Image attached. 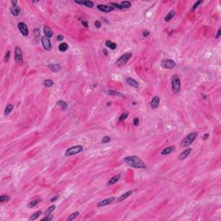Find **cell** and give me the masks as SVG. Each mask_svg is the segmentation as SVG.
Here are the masks:
<instances>
[{
    "instance_id": "obj_6",
    "label": "cell",
    "mask_w": 221,
    "mask_h": 221,
    "mask_svg": "<svg viewBox=\"0 0 221 221\" xmlns=\"http://www.w3.org/2000/svg\"><path fill=\"white\" fill-rule=\"evenodd\" d=\"M161 66L165 69H172L175 67V62L171 59H163L161 61Z\"/></svg>"
},
{
    "instance_id": "obj_26",
    "label": "cell",
    "mask_w": 221,
    "mask_h": 221,
    "mask_svg": "<svg viewBox=\"0 0 221 221\" xmlns=\"http://www.w3.org/2000/svg\"><path fill=\"white\" fill-rule=\"evenodd\" d=\"M105 46L108 47L109 48H111L112 50H114L117 48V44H116L115 43H112V42H111V41H106Z\"/></svg>"
},
{
    "instance_id": "obj_4",
    "label": "cell",
    "mask_w": 221,
    "mask_h": 221,
    "mask_svg": "<svg viewBox=\"0 0 221 221\" xmlns=\"http://www.w3.org/2000/svg\"><path fill=\"white\" fill-rule=\"evenodd\" d=\"M84 149L83 146L82 145H75V146L70 147L66 150L65 152V156H74L76 154H79V153L82 152Z\"/></svg>"
},
{
    "instance_id": "obj_10",
    "label": "cell",
    "mask_w": 221,
    "mask_h": 221,
    "mask_svg": "<svg viewBox=\"0 0 221 221\" xmlns=\"http://www.w3.org/2000/svg\"><path fill=\"white\" fill-rule=\"evenodd\" d=\"M115 200V198L114 197H112V198H108L105 199V200H103L101 201H99V203L97 204V206L98 207H103V206H108L110 204H112V202Z\"/></svg>"
},
{
    "instance_id": "obj_7",
    "label": "cell",
    "mask_w": 221,
    "mask_h": 221,
    "mask_svg": "<svg viewBox=\"0 0 221 221\" xmlns=\"http://www.w3.org/2000/svg\"><path fill=\"white\" fill-rule=\"evenodd\" d=\"M14 58L15 61L17 64H22L23 63V52L22 49L20 48V47L16 46L15 48V54H14Z\"/></svg>"
},
{
    "instance_id": "obj_41",
    "label": "cell",
    "mask_w": 221,
    "mask_h": 221,
    "mask_svg": "<svg viewBox=\"0 0 221 221\" xmlns=\"http://www.w3.org/2000/svg\"><path fill=\"white\" fill-rule=\"evenodd\" d=\"M10 56H11V52L7 51L5 54V56H4V61H8L10 59Z\"/></svg>"
},
{
    "instance_id": "obj_44",
    "label": "cell",
    "mask_w": 221,
    "mask_h": 221,
    "mask_svg": "<svg viewBox=\"0 0 221 221\" xmlns=\"http://www.w3.org/2000/svg\"><path fill=\"white\" fill-rule=\"evenodd\" d=\"M64 39V36L62 35H57V38H56V40L58 42H62V40Z\"/></svg>"
},
{
    "instance_id": "obj_19",
    "label": "cell",
    "mask_w": 221,
    "mask_h": 221,
    "mask_svg": "<svg viewBox=\"0 0 221 221\" xmlns=\"http://www.w3.org/2000/svg\"><path fill=\"white\" fill-rule=\"evenodd\" d=\"M48 67L53 72H59L60 70V66L57 63H50L48 65Z\"/></svg>"
},
{
    "instance_id": "obj_2",
    "label": "cell",
    "mask_w": 221,
    "mask_h": 221,
    "mask_svg": "<svg viewBox=\"0 0 221 221\" xmlns=\"http://www.w3.org/2000/svg\"><path fill=\"white\" fill-rule=\"evenodd\" d=\"M197 136H198V132H196V131L191 132L190 134H188L186 137L182 140L181 143H180V146H181L182 148H187V147H188L189 145H191L192 143H193V141L196 139Z\"/></svg>"
},
{
    "instance_id": "obj_1",
    "label": "cell",
    "mask_w": 221,
    "mask_h": 221,
    "mask_svg": "<svg viewBox=\"0 0 221 221\" xmlns=\"http://www.w3.org/2000/svg\"><path fill=\"white\" fill-rule=\"evenodd\" d=\"M125 164L130 166L131 168H136V169H143L146 168V164L143 162V160L137 156H127L124 159Z\"/></svg>"
},
{
    "instance_id": "obj_16",
    "label": "cell",
    "mask_w": 221,
    "mask_h": 221,
    "mask_svg": "<svg viewBox=\"0 0 221 221\" xmlns=\"http://www.w3.org/2000/svg\"><path fill=\"white\" fill-rule=\"evenodd\" d=\"M175 149V146H174V145H172V146H168V147H167V148H165L164 149L162 150L161 155H162V156L169 155V154H171V153L173 152Z\"/></svg>"
},
{
    "instance_id": "obj_31",
    "label": "cell",
    "mask_w": 221,
    "mask_h": 221,
    "mask_svg": "<svg viewBox=\"0 0 221 221\" xmlns=\"http://www.w3.org/2000/svg\"><path fill=\"white\" fill-rule=\"evenodd\" d=\"M55 207H56V206H55V205H52V206H50L48 207V208L47 209V210L44 212V215H48V214H51L52 212H53L54 211H55Z\"/></svg>"
},
{
    "instance_id": "obj_18",
    "label": "cell",
    "mask_w": 221,
    "mask_h": 221,
    "mask_svg": "<svg viewBox=\"0 0 221 221\" xmlns=\"http://www.w3.org/2000/svg\"><path fill=\"white\" fill-rule=\"evenodd\" d=\"M127 83L129 86H131V87H135V88H138L139 87V83H138L136 80H135L134 79L132 78H127Z\"/></svg>"
},
{
    "instance_id": "obj_14",
    "label": "cell",
    "mask_w": 221,
    "mask_h": 221,
    "mask_svg": "<svg viewBox=\"0 0 221 221\" xmlns=\"http://www.w3.org/2000/svg\"><path fill=\"white\" fill-rule=\"evenodd\" d=\"M106 93L110 96H112V97H120V98H124L125 99V96L123 93L119 92H117L115 90H106Z\"/></svg>"
},
{
    "instance_id": "obj_30",
    "label": "cell",
    "mask_w": 221,
    "mask_h": 221,
    "mask_svg": "<svg viewBox=\"0 0 221 221\" xmlns=\"http://www.w3.org/2000/svg\"><path fill=\"white\" fill-rule=\"evenodd\" d=\"M79 215H80V212H73V213H72V214H70V215H69V217L67 218V221H72V220H74V219H76V218L78 217Z\"/></svg>"
},
{
    "instance_id": "obj_47",
    "label": "cell",
    "mask_w": 221,
    "mask_h": 221,
    "mask_svg": "<svg viewBox=\"0 0 221 221\" xmlns=\"http://www.w3.org/2000/svg\"><path fill=\"white\" fill-rule=\"evenodd\" d=\"M59 198V195H55V196H54V197H52L51 198V200H50V201L51 202H54V201H55V200H57V199Z\"/></svg>"
},
{
    "instance_id": "obj_11",
    "label": "cell",
    "mask_w": 221,
    "mask_h": 221,
    "mask_svg": "<svg viewBox=\"0 0 221 221\" xmlns=\"http://www.w3.org/2000/svg\"><path fill=\"white\" fill-rule=\"evenodd\" d=\"M97 8L100 11H102V12H105V13L111 12V11H112L114 10V8L112 7V6L105 5V4H99V5L97 6Z\"/></svg>"
},
{
    "instance_id": "obj_12",
    "label": "cell",
    "mask_w": 221,
    "mask_h": 221,
    "mask_svg": "<svg viewBox=\"0 0 221 221\" xmlns=\"http://www.w3.org/2000/svg\"><path fill=\"white\" fill-rule=\"evenodd\" d=\"M192 152V149L191 148H187L185 150H183L180 155L178 156V159L179 160H185L188 156L190 155V153Z\"/></svg>"
},
{
    "instance_id": "obj_40",
    "label": "cell",
    "mask_w": 221,
    "mask_h": 221,
    "mask_svg": "<svg viewBox=\"0 0 221 221\" xmlns=\"http://www.w3.org/2000/svg\"><path fill=\"white\" fill-rule=\"evenodd\" d=\"M53 218H54L53 215H51V214H48V215H45V217L43 219V220H48V221H50V220H52V219H53Z\"/></svg>"
},
{
    "instance_id": "obj_51",
    "label": "cell",
    "mask_w": 221,
    "mask_h": 221,
    "mask_svg": "<svg viewBox=\"0 0 221 221\" xmlns=\"http://www.w3.org/2000/svg\"><path fill=\"white\" fill-rule=\"evenodd\" d=\"M103 53H104V55H105V56H107L108 52H107V49H106V48H104V49H103Z\"/></svg>"
},
{
    "instance_id": "obj_34",
    "label": "cell",
    "mask_w": 221,
    "mask_h": 221,
    "mask_svg": "<svg viewBox=\"0 0 221 221\" xmlns=\"http://www.w3.org/2000/svg\"><path fill=\"white\" fill-rule=\"evenodd\" d=\"M128 115H129L128 112H124V113L120 115V117H119V118H118V121L119 122H122V121L125 120V119L128 118Z\"/></svg>"
},
{
    "instance_id": "obj_21",
    "label": "cell",
    "mask_w": 221,
    "mask_h": 221,
    "mask_svg": "<svg viewBox=\"0 0 221 221\" xmlns=\"http://www.w3.org/2000/svg\"><path fill=\"white\" fill-rule=\"evenodd\" d=\"M133 193V191L132 190H130V191H128V192H126V193H123L122 195H121L120 197H119L118 199V201H123V200H125V199H127L128 197H130L131 196V194H132Z\"/></svg>"
},
{
    "instance_id": "obj_33",
    "label": "cell",
    "mask_w": 221,
    "mask_h": 221,
    "mask_svg": "<svg viewBox=\"0 0 221 221\" xmlns=\"http://www.w3.org/2000/svg\"><path fill=\"white\" fill-rule=\"evenodd\" d=\"M39 202H40V200H31V201H30L29 203L28 204V207H29V208H33V207H35V206H36L38 203H39Z\"/></svg>"
},
{
    "instance_id": "obj_5",
    "label": "cell",
    "mask_w": 221,
    "mask_h": 221,
    "mask_svg": "<svg viewBox=\"0 0 221 221\" xmlns=\"http://www.w3.org/2000/svg\"><path fill=\"white\" fill-rule=\"evenodd\" d=\"M131 55H132V54L131 53L124 54V55H121V56L117 60V61H116V65H117L118 67H122V66L125 65V64L129 61L130 59H131Z\"/></svg>"
},
{
    "instance_id": "obj_49",
    "label": "cell",
    "mask_w": 221,
    "mask_h": 221,
    "mask_svg": "<svg viewBox=\"0 0 221 221\" xmlns=\"http://www.w3.org/2000/svg\"><path fill=\"white\" fill-rule=\"evenodd\" d=\"M209 136H210V135H209L208 133H206V134H204V136H203V140H206L207 138L209 137Z\"/></svg>"
},
{
    "instance_id": "obj_25",
    "label": "cell",
    "mask_w": 221,
    "mask_h": 221,
    "mask_svg": "<svg viewBox=\"0 0 221 221\" xmlns=\"http://www.w3.org/2000/svg\"><path fill=\"white\" fill-rule=\"evenodd\" d=\"M13 108H14V106H13L12 104H7V106H6L5 110H4V115H5V116L10 115V113H11V112L13 111Z\"/></svg>"
},
{
    "instance_id": "obj_50",
    "label": "cell",
    "mask_w": 221,
    "mask_h": 221,
    "mask_svg": "<svg viewBox=\"0 0 221 221\" xmlns=\"http://www.w3.org/2000/svg\"><path fill=\"white\" fill-rule=\"evenodd\" d=\"M11 4H12V6L17 5V1H16V0H12V1H11Z\"/></svg>"
},
{
    "instance_id": "obj_20",
    "label": "cell",
    "mask_w": 221,
    "mask_h": 221,
    "mask_svg": "<svg viewBox=\"0 0 221 221\" xmlns=\"http://www.w3.org/2000/svg\"><path fill=\"white\" fill-rule=\"evenodd\" d=\"M43 32H44V35L46 37H48V39H49L50 37H52L53 36V31H52V29L50 28H48V26H44V28H43Z\"/></svg>"
},
{
    "instance_id": "obj_39",
    "label": "cell",
    "mask_w": 221,
    "mask_h": 221,
    "mask_svg": "<svg viewBox=\"0 0 221 221\" xmlns=\"http://www.w3.org/2000/svg\"><path fill=\"white\" fill-rule=\"evenodd\" d=\"M111 4H112V6L113 8H117L118 10H123V7L119 4H118V3H112Z\"/></svg>"
},
{
    "instance_id": "obj_38",
    "label": "cell",
    "mask_w": 221,
    "mask_h": 221,
    "mask_svg": "<svg viewBox=\"0 0 221 221\" xmlns=\"http://www.w3.org/2000/svg\"><path fill=\"white\" fill-rule=\"evenodd\" d=\"M33 33H34V35H35V37H39V36H40V29L38 28L34 29Z\"/></svg>"
},
{
    "instance_id": "obj_35",
    "label": "cell",
    "mask_w": 221,
    "mask_h": 221,
    "mask_svg": "<svg viewBox=\"0 0 221 221\" xmlns=\"http://www.w3.org/2000/svg\"><path fill=\"white\" fill-rule=\"evenodd\" d=\"M110 142H111V137L108 136H104V137L102 138V140H101V143H110Z\"/></svg>"
},
{
    "instance_id": "obj_29",
    "label": "cell",
    "mask_w": 221,
    "mask_h": 221,
    "mask_svg": "<svg viewBox=\"0 0 221 221\" xmlns=\"http://www.w3.org/2000/svg\"><path fill=\"white\" fill-rule=\"evenodd\" d=\"M120 5L123 7V9H129L131 7V3L130 1H123L121 2Z\"/></svg>"
},
{
    "instance_id": "obj_24",
    "label": "cell",
    "mask_w": 221,
    "mask_h": 221,
    "mask_svg": "<svg viewBox=\"0 0 221 221\" xmlns=\"http://www.w3.org/2000/svg\"><path fill=\"white\" fill-rule=\"evenodd\" d=\"M175 11H170L166 15V16H165V18H164L165 22H169L170 20H171L172 18L175 16Z\"/></svg>"
},
{
    "instance_id": "obj_13",
    "label": "cell",
    "mask_w": 221,
    "mask_h": 221,
    "mask_svg": "<svg viewBox=\"0 0 221 221\" xmlns=\"http://www.w3.org/2000/svg\"><path fill=\"white\" fill-rule=\"evenodd\" d=\"M160 101H161V99H160V97H158V96H155L154 98L152 99V100H151V103H150V106L152 109H156V108L159 106L160 104Z\"/></svg>"
},
{
    "instance_id": "obj_8",
    "label": "cell",
    "mask_w": 221,
    "mask_h": 221,
    "mask_svg": "<svg viewBox=\"0 0 221 221\" xmlns=\"http://www.w3.org/2000/svg\"><path fill=\"white\" fill-rule=\"evenodd\" d=\"M17 28L19 29V31L21 32V34L23 36H28L29 35V29L28 26L25 24L23 22H19L17 24Z\"/></svg>"
},
{
    "instance_id": "obj_42",
    "label": "cell",
    "mask_w": 221,
    "mask_h": 221,
    "mask_svg": "<svg viewBox=\"0 0 221 221\" xmlns=\"http://www.w3.org/2000/svg\"><path fill=\"white\" fill-rule=\"evenodd\" d=\"M133 124H134L135 126H137L138 124H139V118H135L134 120H133Z\"/></svg>"
},
{
    "instance_id": "obj_45",
    "label": "cell",
    "mask_w": 221,
    "mask_h": 221,
    "mask_svg": "<svg viewBox=\"0 0 221 221\" xmlns=\"http://www.w3.org/2000/svg\"><path fill=\"white\" fill-rule=\"evenodd\" d=\"M220 35H221V29H219V30H218L217 35H216L215 38H216V39H219V38L220 37Z\"/></svg>"
},
{
    "instance_id": "obj_3",
    "label": "cell",
    "mask_w": 221,
    "mask_h": 221,
    "mask_svg": "<svg viewBox=\"0 0 221 221\" xmlns=\"http://www.w3.org/2000/svg\"><path fill=\"white\" fill-rule=\"evenodd\" d=\"M172 91L175 94H178L180 92V80L178 75L175 74L172 77Z\"/></svg>"
},
{
    "instance_id": "obj_23",
    "label": "cell",
    "mask_w": 221,
    "mask_h": 221,
    "mask_svg": "<svg viewBox=\"0 0 221 221\" xmlns=\"http://www.w3.org/2000/svg\"><path fill=\"white\" fill-rule=\"evenodd\" d=\"M57 105H58L59 107L62 110V111H66V110L67 109V107H68L67 102H65V101H63V100H58L57 101Z\"/></svg>"
},
{
    "instance_id": "obj_46",
    "label": "cell",
    "mask_w": 221,
    "mask_h": 221,
    "mask_svg": "<svg viewBox=\"0 0 221 221\" xmlns=\"http://www.w3.org/2000/svg\"><path fill=\"white\" fill-rule=\"evenodd\" d=\"M149 35V30H145V31L143 32V37H147V36H148Z\"/></svg>"
},
{
    "instance_id": "obj_48",
    "label": "cell",
    "mask_w": 221,
    "mask_h": 221,
    "mask_svg": "<svg viewBox=\"0 0 221 221\" xmlns=\"http://www.w3.org/2000/svg\"><path fill=\"white\" fill-rule=\"evenodd\" d=\"M81 23H82V25H83L84 27H86V28H88V23H87V21L83 20V21H82Z\"/></svg>"
},
{
    "instance_id": "obj_15",
    "label": "cell",
    "mask_w": 221,
    "mask_h": 221,
    "mask_svg": "<svg viewBox=\"0 0 221 221\" xmlns=\"http://www.w3.org/2000/svg\"><path fill=\"white\" fill-rule=\"evenodd\" d=\"M74 3L79 4H82V5H85L86 7L88 8H92L94 6V3L92 1H90V0H86V1H74Z\"/></svg>"
},
{
    "instance_id": "obj_32",
    "label": "cell",
    "mask_w": 221,
    "mask_h": 221,
    "mask_svg": "<svg viewBox=\"0 0 221 221\" xmlns=\"http://www.w3.org/2000/svg\"><path fill=\"white\" fill-rule=\"evenodd\" d=\"M42 214V211H37L35 212L34 214H32V216L29 218V220H35V219H37L38 218L40 217V215Z\"/></svg>"
},
{
    "instance_id": "obj_36",
    "label": "cell",
    "mask_w": 221,
    "mask_h": 221,
    "mask_svg": "<svg viewBox=\"0 0 221 221\" xmlns=\"http://www.w3.org/2000/svg\"><path fill=\"white\" fill-rule=\"evenodd\" d=\"M10 200V197L7 196V195H1L0 196V202H5V201H8V200Z\"/></svg>"
},
{
    "instance_id": "obj_27",
    "label": "cell",
    "mask_w": 221,
    "mask_h": 221,
    "mask_svg": "<svg viewBox=\"0 0 221 221\" xmlns=\"http://www.w3.org/2000/svg\"><path fill=\"white\" fill-rule=\"evenodd\" d=\"M43 85L45 87H51L54 86V80H43Z\"/></svg>"
},
{
    "instance_id": "obj_28",
    "label": "cell",
    "mask_w": 221,
    "mask_h": 221,
    "mask_svg": "<svg viewBox=\"0 0 221 221\" xmlns=\"http://www.w3.org/2000/svg\"><path fill=\"white\" fill-rule=\"evenodd\" d=\"M67 49H68V45H67V43H62L59 45V50H60V52H66Z\"/></svg>"
},
{
    "instance_id": "obj_37",
    "label": "cell",
    "mask_w": 221,
    "mask_h": 221,
    "mask_svg": "<svg viewBox=\"0 0 221 221\" xmlns=\"http://www.w3.org/2000/svg\"><path fill=\"white\" fill-rule=\"evenodd\" d=\"M202 3H203V1H200H200H197V2L195 3V4L193 5V8H192V11H195V10H196L197 8H198V6H199V5H200V4H201Z\"/></svg>"
},
{
    "instance_id": "obj_43",
    "label": "cell",
    "mask_w": 221,
    "mask_h": 221,
    "mask_svg": "<svg viewBox=\"0 0 221 221\" xmlns=\"http://www.w3.org/2000/svg\"><path fill=\"white\" fill-rule=\"evenodd\" d=\"M94 26L96 27V28L97 29H99L101 27V23H100V21H95V23H94Z\"/></svg>"
},
{
    "instance_id": "obj_22",
    "label": "cell",
    "mask_w": 221,
    "mask_h": 221,
    "mask_svg": "<svg viewBox=\"0 0 221 221\" xmlns=\"http://www.w3.org/2000/svg\"><path fill=\"white\" fill-rule=\"evenodd\" d=\"M120 177H121V175H114L113 177H112V179H111V180H109V181H108V185H113V184H115V183H117L118 181L119 180H120Z\"/></svg>"
},
{
    "instance_id": "obj_17",
    "label": "cell",
    "mask_w": 221,
    "mask_h": 221,
    "mask_svg": "<svg viewBox=\"0 0 221 221\" xmlns=\"http://www.w3.org/2000/svg\"><path fill=\"white\" fill-rule=\"evenodd\" d=\"M10 11H11V13L12 14V16H17L18 15L20 14L21 9H20V7L18 5H16V6H11V9H10Z\"/></svg>"
},
{
    "instance_id": "obj_9",
    "label": "cell",
    "mask_w": 221,
    "mask_h": 221,
    "mask_svg": "<svg viewBox=\"0 0 221 221\" xmlns=\"http://www.w3.org/2000/svg\"><path fill=\"white\" fill-rule=\"evenodd\" d=\"M42 44H43V47L46 51H49L52 48V44L50 43V40L48 39L46 36H43L42 37Z\"/></svg>"
}]
</instances>
